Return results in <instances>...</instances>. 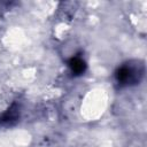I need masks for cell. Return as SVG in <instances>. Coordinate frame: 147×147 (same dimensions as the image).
I'll return each instance as SVG.
<instances>
[{
	"label": "cell",
	"mask_w": 147,
	"mask_h": 147,
	"mask_svg": "<svg viewBox=\"0 0 147 147\" xmlns=\"http://www.w3.org/2000/svg\"><path fill=\"white\" fill-rule=\"evenodd\" d=\"M145 75V64L141 61H129L115 71V80L119 87L133 86L140 83Z\"/></svg>",
	"instance_id": "6da1fadb"
},
{
	"label": "cell",
	"mask_w": 147,
	"mask_h": 147,
	"mask_svg": "<svg viewBox=\"0 0 147 147\" xmlns=\"http://www.w3.org/2000/svg\"><path fill=\"white\" fill-rule=\"evenodd\" d=\"M68 67H69L72 75L79 76V75L84 74V71L86 69V63H85V61L82 56L75 55L68 61Z\"/></svg>",
	"instance_id": "7a4b0ae2"
}]
</instances>
